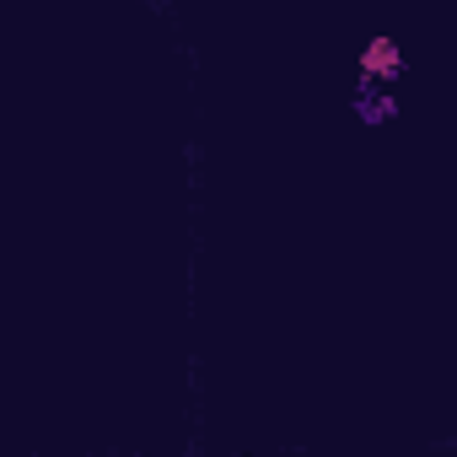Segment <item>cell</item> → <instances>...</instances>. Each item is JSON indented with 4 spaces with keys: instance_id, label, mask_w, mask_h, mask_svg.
<instances>
[{
    "instance_id": "1",
    "label": "cell",
    "mask_w": 457,
    "mask_h": 457,
    "mask_svg": "<svg viewBox=\"0 0 457 457\" xmlns=\"http://www.w3.org/2000/svg\"><path fill=\"white\" fill-rule=\"evenodd\" d=\"M361 76H366V81H382V87H387V81L398 76V44H393V38H377V44H371V49L361 54Z\"/></svg>"
}]
</instances>
